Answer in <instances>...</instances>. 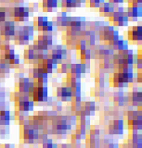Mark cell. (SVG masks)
<instances>
[{
    "mask_svg": "<svg viewBox=\"0 0 142 148\" xmlns=\"http://www.w3.org/2000/svg\"><path fill=\"white\" fill-rule=\"evenodd\" d=\"M30 14V8L22 6L21 4L12 8V17L14 18L15 22H27L29 21Z\"/></svg>",
    "mask_w": 142,
    "mask_h": 148,
    "instance_id": "8",
    "label": "cell"
},
{
    "mask_svg": "<svg viewBox=\"0 0 142 148\" xmlns=\"http://www.w3.org/2000/svg\"><path fill=\"white\" fill-rule=\"evenodd\" d=\"M127 124H128V128H129L131 131L140 132L142 130V114L139 115L137 117H136L135 119H133L131 120H128Z\"/></svg>",
    "mask_w": 142,
    "mask_h": 148,
    "instance_id": "18",
    "label": "cell"
},
{
    "mask_svg": "<svg viewBox=\"0 0 142 148\" xmlns=\"http://www.w3.org/2000/svg\"><path fill=\"white\" fill-rule=\"evenodd\" d=\"M0 148H1V145H0Z\"/></svg>",
    "mask_w": 142,
    "mask_h": 148,
    "instance_id": "40",
    "label": "cell"
},
{
    "mask_svg": "<svg viewBox=\"0 0 142 148\" xmlns=\"http://www.w3.org/2000/svg\"><path fill=\"white\" fill-rule=\"evenodd\" d=\"M31 99L34 103H45L49 97V89L48 85H40L34 83V88L29 94Z\"/></svg>",
    "mask_w": 142,
    "mask_h": 148,
    "instance_id": "6",
    "label": "cell"
},
{
    "mask_svg": "<svg viewBox=\"0 0 142 148\" xmlns=\"http://www.w3.org/2000/svg\"><path fill=\"white\" fill-rule=\"evenodd\" d=\"M0 90H1V78H0Z\"/></svg>",
    "mask_w": 142,
    "mask_h": 148,
    "instance_id": "38",
    "label": "cell"
},
{
    "mask_svg": "<svg viewBox=\"0 0 142 148\" xmlns=\"http://www.w3.org/2000/svg\"><path fill=\"white\" fill-rule=\"evenodd\" d=\"M59 6V0H42V8L45 12H52Z\"/></svg>",
    "mask_w": 142,
    "mask_h": 148,
    "instance_id": "19",
    "label": "cell"
},
{
    "mask_svg": "<svg viewBox=\"0 0 142 148\" xmlns=\"http://www.w3.org/2000/svg\"><path fill=\"white\" fill-rule=\"evenodd\" d=\"M128 41L133 42H140L142 41V26L140 24L132 26L129 30H128Z\"/></svg>",
    "mask_w": 142,
    "mask_h": 148,
    "instance_id": "14",
    "label": "cell"
},
{
    "mask_svg": "<svg viewBox=\"0 0 142 148\" xmlns=\"http://www.w3.org/2000/svg\"><path fill=\"white\" fill-rule=\"evenodd\" d=\"M56 96L61 102H70L72 99V91L67 83L66 85H61L56 89Z\"/></svg>",
    "mask_w": 142,
    "mask_h": 148,
    "instance_id": "13",
    "label": "cell"
},
{
    "mask_svg": "<svg viewBox=\"0 0 142 148\" xmlns=\"http://www.w3.org/2000/svg\"><path fill=\"white\" fill-rule=\"evenodd\" d=\"M6 20H7V15L5 12V8L0 7V25H1V23L4 22Z\"/></svg>",
    "mask_w": 142,
    "mask_h": 148,
    "instance_id": "32",
    "label": "cell"
},
{
    "mask_svg": "<svg viewBox=\"0 0 142 148\" xmlns=\"http://www.w3.org/2000/svg\"><path fill=\"white\" fill-rule=\"evenodd\" d=\"M70 64H71V61L70 62H68V61H62V62H61L59 64V68L58 69H61V73H68V71H69V69H70Z\"/></svg>",
    "mask_w": 142,
    "mask_h": 148,
    "instance_id": "29",
    "label": "cell"
},
{
    "mask_svg": "<svg viewBox=\"0 0 142 148\" xmlns=\"http://www.w3.org/2000/svg\"><path fill=\"white\" fill-rule=\"evenodd\" d=\"M34 56H35V53H34V50L33 48V45H29L28 48H26L24 50V59L29 60V61H34Z\"/></svg>",
    "mask_w": 142,
    "mask_h": 148,
    "instance_id": "24",
    "label": "cell"
},
{
    "mask_svg": "<svg viewBox=\"0 0 142 148\" xmlns=\"http://www.w3.org/2000/svg\"><path fill=\"white\" fill-rule=\"evenodd\" d=\"M48 21V18L47 16H38L37 18H36V20L34 21V25L36 26V29H37V31H39L41 29L43 23L45 21Z\"/></svg>",
    "mask_w": 142,
    "mask_h": 148,
    "instance_id": "28",
    "label": "cell"
},
{
    "mask_svg": "<svg viewBox=\"0 0 142 148\" xmlns=\"http://www.w3.org/2000/svg\"><path fill=\"white\" fill-rule=\"evenodd\" d=\"M39 130L35 129L29 123L21 125V139L24 143L27 145H34L35 143H38L39 140Z\"/></svg>",
    "mask_w": 142,
    "mask_h": 148,
    "instance_id": "4",
    "label": "cell"
},
{
    "mask_svg": "<svg viewBox=\"0 0 142 148\" xmlns=\"http://www.w3.org/2000/svg\"><path fill=\"white\" fill-rule=\"evenodd\" d=\"M52 106H54V110L57 111V112H59V111L62 110V102L61 100L54 101V103H53Z\"/></svg>",
    "mask_w": 142,
    "mask_h": 148,
    "instance_id": "31",
    "label": "cell"
},
{
    "mask_svg": "<svg viewBox=\"0 0 142 148\" xmlns=\"http://www.w3.org/2000/svg\"><path fill=\"white\" fill-rule=\"evenodd\" d=\"M114 64L112 62V59L105 58L103 59V69H114Z\"/></svg>",
    "mask_w": 142,
    "mask_h": 148,
    "instance_id": "30",
    "label": "cell"
},
{
    "mask_svg": "<svg viewBox=\"0 0 142 148\" xmlns=\"http://www.w3.org/2000/svg\"><path fill=\"white\" fill-rule=\"evenodd\" d=\"M15 103L18 111L29 113L34 108V102L31 99L29 95L19 94L16 92L15 95Z\"/></svg>",
    "mask_w": 142,
    "mask_h": 148,
    "instance_id": "5",
    "label": "cell"
},
{
    "mask_svg": "<svg viewBox=\"0 0 142 148\" xmlns=\"http://www.w3.org/2000/svg\"><path fill=\"white\" fill-rule=\"evenodd\" d=\"M34 26L32 24L16 25V34L13 40L19 45H28L31 40H34Z\"/></svg>",
    "mask_w": 142,
    "mask_h": 148,
    "instance_id": "3",
    "label": "cell"
},
{
    "mask_svg": "<svg viewBox=\"0 0 142 148\" xmlns=\"http://www.w3.org/2000/svg\"><path fill=\"white\" fill-rule=\"evenodd\" d=\"M16 34V22L11 20H6L0 25V36L4 41L13 40Z\"/></svg>",
    "mask_w": 142,
    "mask_h": 148,
    "instance_id": "7",
    "label": "cell"
},
{
    "mask_svg": "<svg viewBox=\"0 0 142 148\" xmlns=\"http://www.w3.org/2000/svg\"><path fill=\"white\" fill-rule=\"evenodd\" d=\"M49 56L51 58L56 59L59 62V64L66 60L68 58V50L66 48L65 45H53L51 48H50V53Z\"/></svg>",
    "mask_w": 142,
    "mask_h": 148,
    "instance_id": "10",
    "label": "cell"
},
{
    "mask_svg": "<svg viewBox=\"0 0 142 148\" xmlns=\"http://www.w3.org/2000/svg\"><path fill=\"white\" fill-rule=\"evenodd\" d=\"M51 127L52 134L61 138H65L69 131L72 130V125L68 120V117L64 115H57L51 120Z\"/></svg>",
    "mask_w": 142,
    "mask_h": 148,
    "instance_id": "2",
    "label": "cell"
},
{
    "mask_svg": "<svg viewBox=\"0 0 142 148\" xmlns=\"http://www.w3.org/2000/svg\"><path fill=\"white\" fill-rule=\"evenodd\" d=\"M35 66L40 67L41 69H44L45 72H47L48 74H50L54 71V69H59V62L56 59L51 58H48L45 59L40 60L38 63L35 65Z\"/></svg>",
    "mask_w": 142,
    "mask_h": 148,
    "instance_id": "12",
    "label": "cell"
},
{
    "mask_svg": "<svg viewBox=\"0 0 142 148\" xmlns=\"http://www.w3.org/2000/svg\"><path fill=\"white\" fill-rule=\"evenodd\" d=\"M130 148H142V135L139 131H131L130 138L128 139Z\"/></svg>",
    "mask_w": 142,
    "mask_h": 148,
    "instance_id": "15",
    "label": "cell"
},
{
    "mask_svg": "<svg viewBox=\"0 0 142 148\" xmlns=\"http://www.w3.org/2000/svg\"><path fill=\"white\" fill-rule=\"evenodd\" d=\"M42 147L41 148H59V145L57 143H54L53 139L48 136L47 138L43 139V140L40 141Z\"/></svg>",
    "mask_w": 142,
    "mask_h": 148,
    "instance_id": "22",
    "label": "cell"
},
{
    "mask_svg": "<svg viewBox=\"0 0 142 148\" xmlns=\"http://www.w3.org/2000/svg\"><path fill=\"white\" fill-rule=\"evenodd\" d=\"M59 148H72L70 143H61V145H59Z\"/></svg>",
    "mask_w": 142,
    "mask_h": 148,
    "instance_id": "36",
    "label": "cell"
},
{
    "mask_svg": "<svg viewBox=\"0 0 142 148\" xmlns=\"http://www.w3.org/2000/svg\"><path fill=\"white\" fill-rule=\"evenodd\" d=\"M82 109L86 116H94L96 112V103L94 101H85L82 105Z\"/></svg>",
    "mask_w": 142,
    "mask_h": 148,
    "instance_id": "20",
    "label": "cell"
},
{
    "mask_svg": "<svg viewBox=\"0 0 142 148\" xmlns=\"http://www.w3.org/2000/svg\"><path fill=\"white\" fill-rule=\"evenodd\" d=\"M108 2L114 5H119V4H123L125 2V0H108Z\"/></svg>",
    "mask_w": 142,
    "mask_h": 148,
    "instance_id": "34",
    "label": "cell"
},
{
    "mask_svg": "<svg viewBox=\"0 0 142 148\" xmlns=\"http://www.w3.org/2000/svg\"><path fill=\"white\" fill-rule=\"evenodd\" d=\"M125 120L123 119H113L108 123V134L112 136L123 135L125 132Z\"/></svg>",
    "mask_w": 142,
    "mask_h": 148,
    "instance_id": "9",
    "label": "cell"
},
{
    "mask_svg": "<svg viewBox=\"0 0 142 148\" xmlns=\"http://www.w3.org/2000/svg\"><path fill=\"white\" fill-rule=\"evenodd\" d=\"M128 97H129V102L131 103V106L133 108H139L141 106V102H142V92L141 89L139 88V89H134L130 95H128Z\"/></svg>",
    "mask_w": 142,
    "mask_h": 148,
    "instance_id": "16",
    "label": "cell"
},
{
    "mask_svg": "<svg viewBox=\"0 0 142 148\" xmlns=\"http://www.w3.org/2000/svg\"><path fill=\"white\" fill-rule=\"evenodd\" d=\"M18 92L19 94L29 95L30 92L34 86V82L31 77L23 76L20 79H18Z\"/></svg>",
    "mask_w": 142,
    "mask_h": 148,
    "instance_id": "11",
    "label": "cell"
},
{
    "mask_svg": "<svg viewBox=\"0 0 142 148\" xmlns=\"http://www.w3.org/2000/svg\"><path fill=\"white\" fill-rule=\"evenodd\" d=\"M61 7L62 8H76L77 6V0H59Z\"/></svg>",
    "mask_w": 142,
    "mask_h": 148,
    "instance_id": "23",
    "label": "cell"
},
{
    "mask_svg": "<svg viewBox=\"0 0 142 148\" xmlns=\"http://www.w3.org/2000/svg\"><path fill=\"white\" fill-rule=\"evenodd\" d=\"M103 148H120L117 142H112L111 143H108V145H104Z\"/></svg>",
    "mask_w": 142,
    "mask_h": 148,
    "instance_id": "33",
    "label": "cell"
},
{
    "mask_svg": "<svg viewBox=\"0 0 142 148\" xmlns=\"http://www.w3.org/2000/svg\"><path fill=\"white\" fill-rule=\"evenodd\" d=\"M80 58L83 61H89L92 58V50L90 48H86L84 51H80Z\"/></svg>",
    "mask_w": 142,
    "mask_h": 148,
    "instance_id": "25",
    "label": "cell"
},
{
    "mask_svg": "<svg viewBox=\"0 0 142 148\" xmlns=\"http://www.w3.org/2000/svg\"><path fill=\"white\" fill-rule=\"evenodd\" d=\"M1 148H15V146L12 143H5V145H1Z\"/></svg>",
    "mask_w": 142,
    "mask_h": 148,
    "instance_id": "35",
    "label": "cell"
},
{
    "mask_svg": "<svg viewBox=\"0 0 142 148\" xmlns=\"http://www.w3.org/2000/svg\"><path fill=\"white\" fill-rule=\"evenodd\" d=\"M10 125H5V126H0V137L2 139H5L10 136Z\"/></svg>",
    "mask_w": 142,
    "mask_h": 148,
    "instance_id": "27",
    "label": "cell"
},
{
    "mask_svg": "<svg viewBox=\"0 0 142 148\" xmlns=\"http://www.w3.org/2000/svg\"><path fill=\"white\" fill-rule=\"evenodd\" d=\"M76 129H75V132L77 134H79L80 136H82L83 139H85V136H86V132H88V129H86L84 125H82L80 123L76 124Z\"/></svg>",
    "mask_w": 142,
    "mask_h": 148,
    "instance_id": "26",
    "label": "cell"
},
{
    "mask_svg": "<svg viewBox=\"0 0 142 148\" xmlns=\"http://www.w3.org/2000/svg\"><path fill=\"white\" fill-rule=\"evenodd\" d=\"M1 45H2V37L0 36V47H1Z\"/></svg>",
    "mask_w": 142,
    "mask_h": 148,
    "instance_id": "37",
    "label": "cell"
},
{
    "mask_svg": "<svg viewBox=\"0 0 142 148\" xmlns=\"http://www.w3.org/2000/svg\"><path fill=\"white\" fill-rule=\"evenodd\" d=\"M29 148H40V147H29Z\"/></svg>",
    "mask_w": 142,
    "mask_h": 148,
    "instance_id": "39",
    "label": "cell"
},
{
    "mask_svg": "<svg viewBox=\"0 0 142 148\" xmlns=\"http://www.w3.org/2000/svg\"><path fill=\"white\" fill-rule=\"evenodd\" d=\"M13 116L10 109H0V126L10 125Z\"/></svg>",
    "mask_w": 142,
    "mask_h": 148,
    "instance_id": "17",
    "label": "cell"
},
{
    "mask_svg": "<svg viewBox=\"0 0 142 148\" xmlns=\"http://www.w3.org/2000/svg\"><path fill=\"white\" fill-rule=\"evenodd\" d=\"M135 74H134V66L126 65V66L117 69L112 76V82L114 87L118 89H123L127 87L129 83L134 82Z\"/></svg>",
    "mask_w": 142,
    "mask_h": 148,
    "instance_id": "1",
    "label": "cell"
},
{
    "mask_svg": "<svg viewBox=\"0 0 142 148\" xmlns=\"http://www.w3.org/2000/svg\"><path fill=\"white\" fill-rule=\"evenodd\" d=\"M126 15L127 17L131 18H141L142 17V8L139 7H133V6H129L127 8V9H125Z\"/></svg>",
    "mask_w": 142,
    "mask_h": 148,
    "instance_id": "21",
    "label": "cell"
}]
</instances>
